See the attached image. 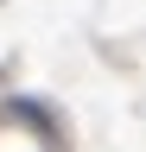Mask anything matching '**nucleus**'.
Segmentation results:
<instances>
[]
</instances>
